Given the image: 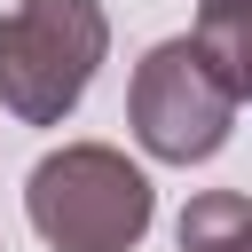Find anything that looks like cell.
I'll use <instances>...</instances> for the list:
<instances>
[{"mask_svg": "<svg viewBox=\"0 0 252 252\" xmlns=\"http://www.w3.org/2000/svg\"><path fill=\"white\" fill-rule=\"evenodd\" d=\"M181 252H252V197L244 189H205L181 205Z\"/></svg>", "mask_w": 252, "mask_h": 252, "instance_id": "277c9868", "label": "cell"}, {"mask_svg": "<svg viewBox=\"0 0 252 252\" xmlns=\"http://www.w3.org/2000/svg\"><path fill=\"white\" fill-rule=\"evenodd\" d=\"M24 213L55 252H134L150 236L158 189L150 173L110 150V142H63L32 165L24 181Z\"/></svg>", "mask_w": 252, "mask_h": 252, "instance_id": "6da1fadb", "label": "cell"}, {"mask_svg": "<svg viewBox=\"0 0 252 252\" xmlns=\"http://www.w3.org/2000/svg\"><path fill=\"white\" fill-rule=\"evenodd\" d=\"M0 252H8V244H0Z\"/></svg>", "mask_w": 252, "mask_h": 252, "instance_id": "8992f818", "label": "cell"}, {"mask_svg": "<svg viewBox=\"0 0 252 252\" xmlns=\"http://www.w3.org/2000/svg\"><path fill=\"white\" fill-rule=\"evenodd\" d=\"M126 118H134V142L165 165H205L228 126H236V94L228 79L205 63V47L181 32V39H158L142 63H134V87H126Z\"/></svg>", "mask_w": 252, "mask_h": 252, "instance_id": "3957f363", "label": "cell"}, {"mask_svg": "<svg viewBox=\"0 0 252 252\" xmlns=\"http://www.w3.org/2000/svg\"><path fill=\"white\" fill-rule=\"evenodd\" d=\"M110 55L102 0H16L0 16V110L24 126H63Z\"/></svg>", "mask_w": 252, "mask_h": 252, "instance_id": "7a4b0ae2", "label": "cell"}, {"mask_svg": "<svg viewBox=\"0 0 252 252\" xmlns=\"http://www.w3.org/2000/svg\"><path fill=\"white\" fill-rule=\"evenodd\" d=\"M197 8H252V0H197Z\"/></svg>", "mask_w": 252, "mask_h": 252, "instance_id": "5b68a950", "label": "cell"}]
</instances>
